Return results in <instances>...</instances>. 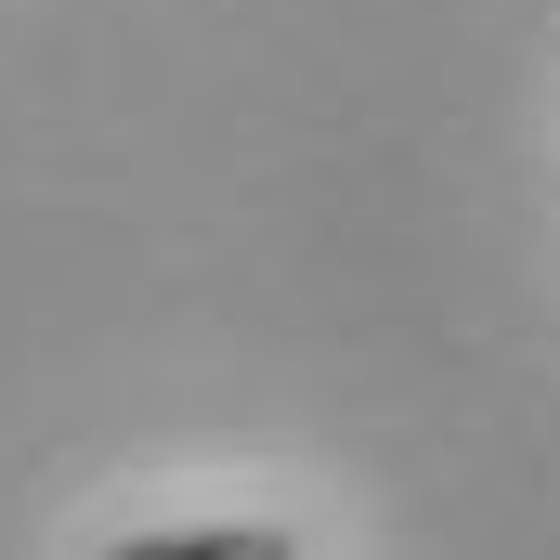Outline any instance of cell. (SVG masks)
I'll return each mask as SVG.
<instances>
[{
    "label": "cell",
    "mask_w": 560,
    "mask_h": 560,
    "mask_svg": "<svg viewBox=\"0 0 560 560\" xmlns=\"http://www.w3.org/2000/svg\"><path fill=\"white\" fill-rule=\"evenodd\" d=\"M105 560H300V548L235 522V535H131V548H105Z\"/></svg>",
    "instance_id": "obj_1"
}]
</instances>
